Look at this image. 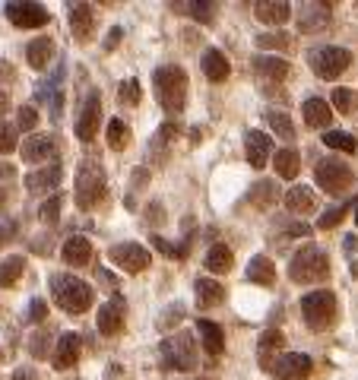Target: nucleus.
<instances>
[{
  "mask_svg": "<svg viewBox=\"0 0 358 380\" xmlns=\"http://www.w3.org/2000/svg\"><path fill=\"white\" fill-rule=\"evenodd\" d=\"M45 317H48V304H45L42 298H32V304H29V320H32V324H45Z\"/></svg>",
  "mask_w": 358,
  "mask_h": 380,
  "instance_id": "8fccbe9b",
  "label": "nucleus"
},
{
  "mask_svg": "<svg viewBox=\"0 0 358 380\" xmlns=\"http://www.w3.org/2000/svg\"><path fill=\"white\" fill-rule=\"evenodd\" d=\"M301 114H304V127H311V130H327L333 121V111L324 98H308L301 105Z\"/></svg>",
  "mask_w": 358,
  "mask_h": 380,
  "instance_id": "412c9836",
  "label": "nucleus"
},
{
  "mask_svg": "<svg viewBox=\"0 0 358 380\" xmlns=\"http://www.w3.org/2000/svg\"><path fill=\"white\" fill-rule=\"evenodd\" d=\"M244 155H248V165L254 168V172L267 168L269 155H273V139L263 130H248L244 133Z\"/></svg>",
  "mask_w": 358,
  "mask_h": 380,
  "instance_id": "4468645a",
  "label": "nucleus"
},
{
  "mask_svg": "<svg viewBox=\"0 0 358 380\" xmlns=\"http://www.w3.org/2000/svg\"><path fill=\"white\" fill-rule=\"evenodd\" d=\"M324 146L327 149H336V152H355L358 149L355 137L345 133V130H327L324 133Z\"/></svg>",
  "mask_w": 358,
  "mask_h": 380,
  "instance_id": "58836bf2",
  "label": "nucleus"
},
{
  "mask_svg": "<svg viewBox=\"0 0 358 380\" xmlns=\"http://www.w3.org/2000/svg\"><path fill=\"white\" fill-rule=\"evenodd\" d=\"M203 73H207L209 83H222L232 73V63H228V57L219 48H209V51H203Z\"/></svg>",
  "mask_w": 358,
  "mask_h": 380,
  "instance_id": "5701e85b",
  "label": "nucleus"
},
{
  "mask_svg": "<svg viewBox=\"0 0 358 380\" xmlns=\"http://www.w3.org/2000/svg\"><path fill=\"white\" fill-rule=\"evenodd\" d=\"M345 213H349V206H333V209H327L324 215H320V219H317V228H320V231H330V228H336L339 222L345 219Z\"/></svg>",
  "mask_w": 358,
  "mask_h": 380,
  "instance_id": "a18cd8bd",
  "label": "nucleus"
},
{
  "mask_svg": "<svg viewBox=\"0 0 358 380\" xmlns=\"http://www.w3.org/2000/svg\"><path fill=\"white\" fill-rule=\"evenodd\" d=\"M13 380H38V377H35V371H29V367H20V371L13 374Z\"/></svg>",
  "mask_w": 358,
  "mask_h": 380,
  "instance_id": "5fc2aeb1",
  "label": "nucleus"
},
{
  "mask_svg": "<svg viewBox=\"0 0 358 380\" xmlns=\"http://www.w3.org/2000/svg\"><path fill=\"white\" fill-rule=\"evenodd\" d=\"M248 279H251V282H257V285H273V282H276V266H273V260H269V257H263V254L251 257V263H248Z\"/></svg>",
  "mask_w": 358,
  "mask_h": 380,
  "instance_id": "7c9ffc66",
  "label": "nucleus"
},
{
  "mask_svg": "<svg viewBox=\"0 0 358 380\" xmlns=\"http://www.w3.org/2000/svg\"><path fill=\"white\" fill-rule=\"evenodd\" d=\"M172 137H178V127H174V124H162V127H158V133L152 137V143H149L152 162H165L168 159V146H172Z\"/></svg>",
  "mask_w": 358,
  "mask_h": 380,
  "instance_id": "473e14b6",
  "label": "nucleus"
},
{
  "mask_svg": "<svg viewBox=\"0 0 358 380\" xmlns=\"http://www.w3.org/2000/svg\"><path fill=\"white\" fill-rule=\"evenodd\" d=\"M61 174H64V168L57 165V162H51V165L38 168V172H29V174H26V187L32 190V194H45V190H54V187L61 184Z\"/></svg>",
  "mask_w": 358,
  "mask_h": 380,
  "instance_id": "aec40b11",
  "label": "nucleus"
},
{
  "mask_svg": "<svg viewBox=\"0 0 358 380\" xmlns=\"http://www.w3.org/2000/svg\"><path fill=\"white\" fill-rule=\"evenodd\" d=\"M124 317H127V304L121 295H114L108 304H102L98 307V333L102 336H117V333L124 330Z\"/></svg>",
  "mask_w": 358,
  "mask_h": 380,
  "instance_id": "ddd939ff",
  "label": "nucleus"
},
{
  "mask_svg": "<svg viewBox=\"0 0 358 380\" xmlns=\"http://www.w3.org/2000/svg\"><path fill=\"white\" fill-rule=\"evenodd\" d=\"M108 260L114 263L121 273H130V276H137V273H143L146 266L152 263V254L143 248V244L124 241V244H114V248L108 250Z\"/></svg>",
  "mask_w": 358,
  "mask_h": 380,
  "instance_id": "1a4fd4ad",
  "label": "nucleus"
},
{
  "mask_svg": "<svg viewBox=\"0 0 358 380\" xmlns=\"http://www.w3.org/2000/svg\"><path fill=\"white\" fill-rule=\"evenodd\" d=\"M352 213H355V225H358V200H355V206H352Z\"/></svg>",
  "mask_w": 358,
  "mask_h": 380,
  "instance_id": "bf43d9fd",
  "label": "nucleus"
},
{
  "mask_svg": "<svg viewBox=\"0 0 358 380\" xmlns=\"http://www.w3.org/2000/svg\"><path fill=\"white\" fill-rule=\"evenodd\" d=\"M51 54H54V42H51L48 35H42V38H32L26 48V61L32 70H45L51 63Z\"/></svg>",
  "mask_w": 358,
  "mask_h": 380,
  "instance_id": "bb28decb",
  "label": "nucleus"
},
{
  "mask_svg": "<svg viewBox=\"0 0 358 380\" xmlns=\"http://www.w3.org/2000/svg\"><path fill=\"white\" fill-rule=\"evenodd\" d=\"M70 32L80 45H86L96 32V13H92L89 3H73L70 7Z\"/></svg>",
  "mask_w": 358,
  "mask_h": 380,
  "instance_id": "a211bd4d",
  "label": "nucleus"
},
{
  "mask_svg": "<svg viewBox=\"0 0 358 380\" xmlns=\"http://www.w3.org/2000/svg\"><path fill=\"white\" fill-rule=\"evenodd\" d=\"M172 10H181V13L193 16L200 22H213V3H200V0H181V3H172Z\"/></svg>",
  "mask_w": 358,
  "mask_h": 380,
  "instance_id": "c9c22d12",
  "label": "nucleus"
},
{
  "mask_svg": "<svg viewBox=\"0 0 358 380\" xmlns=\"http://www.w3.org/2000/svg\"><path fill=\"white\" fill-rule=\"evenodd\" d=\"M193 289H197V304H200V311H209V307H219L222 301H225V289H222L216 279H197L193 282Z\"/></svg>",
  "mask_w": 358,
  "mask_h": 380,
  "instance_id": "b1692460",
  "label": "nucleus"
},
{
  "mask_svg": "<svg viewBox=\"0 0 358 380\" xmlns=\"http://www.w3.org/2000/svg\"><path fill=\"white\" fill-rule=\"evenodd\" d=\"M330 102H333V108H336L339 114H345V118H355L358 114V98H355V92L352 89H333Z\"/></svg>",
  "mask_w": 358,
  "mask_h": 380,
  "instance_id": "e433bc0d",
  "label": "nucleus"
},
{
  "mask_svg": "<svg viewBox=\"0 0 358 380\" xmlns=\"http://www.w3.org/2000/svg\"><path fill=\"white\" fill-rule=\"evenodd\" d=\"M197 336H200L203 349H207L209 355H222V349H225V333H222L219 324H213V320H197Z\"/></svg>",
  "mask_w": 358,
  "mask_h": 380,
  "instance_id": "393cba45",
  "label": "nucleus"
},
{
  "mask_svg": "<svg viewBox=\"0 0 358 380\" xmlns=\"http://www.w3.org/2000/svg\"><path fill=\"white\" fill-rule=\"evenodd\" d=\"M276 197H279V194H276V184H273V181H260V184L254 187L251 200H254L257 206H269V203H273Z\"/></svg>",
  "mask_w": 358,
  "mask_h": 380,
  "instance_id": "de8ad7c7",
  "label": "nucleus"
},
{
  "mask_svg": "<svg viewBox=\"0 0 358 380\" xmlns=\"http://www.w3.org/2000/svg\"><path fill=\"white\" fill-rule=\"evenodd\" d=\"M10 111V96H7V89H0V114H7Z\"/></svg>",
  "mask_w": 358,
  "mask_h": 380,
  "instance_id": "6e6d98bb",
  "label": "nucleus"
},
{
  "mask_svg": "<svg viewBox=\"0 0 358 380\" xmlns=\"http://www.w3.org/2000/svg\"><path fill=\"white\" fill-rule=\"evenodd\" d=\"M35 124H38V111L32 108V105H22L20 108V118H16V130H35Z\"/></svg>",
  "mask_w": 358,
  "mask_h": 380,
  "instance_id": "09e8293b",
  "label": "nucleus"
},
{
  "mask_svg": "<svg viewBox=\"0 0 358 380\" xmlns=\"http://www.w3.org/2000/svg\"><path fill=\"white\" fill-rule=\"evenodd\" d=\"M181 317H184V307H181V304H172V307L165 311V317L158 320V326H162V330H168V326H174V320L181 324Z\"/></svg>",
  "mask_w": 358,
  "mask_h": 380,
  "instance_id": "3c124183",
  "label": "nucleus"
},
{
  "mask_svg": "<svg viewBox=\"0 0 358 380\" xmlns=\"http://www.w3.org/2000/svg\"><path fill=\"white\" fill-rule=\"evenodd\" d=\"M152 248L162 250V254L172 257V260H184V257H187V244H172V241H165L162 235H152Z\"/></svg>",
  "mask_w": 358,
  "mask_h": 380,
  "instance_id": "c03bdc74",
  "label": "nucleus"
},
{
  "mask_svg": "<svg viewBox=\"0 0 358 380\" xmlns=\"http://www.w3.org/2000/svg\"><path fill=\"white\" fill-rule=\"evenodd\" d=\"M80 355H83V336H80V333H64L61 342L54 346L51 361H54L57 371H70V367H76Z\"/></svg>",
  "mask_w": 358,
  "mask_h": 380,
  "instance_id": "2eb2a0df",
  "label": "nucleus"
},
{
  "mask_svg": "<svg viewBox=\"0 0 358 380\" xmlns=\"http://www.w3.org/2000/svg\"><path fill=\"white\" fill-rule=\"evenodd\" d=\"M301 317L314 333L330 330L333 320H336V295H333L330 289L308 291V295L301 298Z\"/></svg>",
  "mask_w": 358,
  "mask_h": 380,
  "instance_id": "39448f33",
  "label": "nucleus"
},
{
  "mask_svg": "<svg viewBox=\"0 0 358 380\" xmlns=\"http://www.w3.org/2000/svg\"><path fill=\"white\" fill-rule=\"evenodd\" d=\"M92 260V244L83 235H73L64 241V263L67 266H86Z\"/></svg>",
  "mask_w": 358,
  "mask_h": 380,
  "instance_id": "a878e982",
  "label": "nucleus"
},
{
  "mask_svg": "<svg viewBox=\"0 0 358 380\" xmlns=\"http://www.w3.org/2000/svg\"><path fill=\"white\" fill-rule=\"evenodd\" d=\"M352 250H358V238L355 235L345 238V254H352Z\"/></svg>",
  "mask_w": 358,
  "mask_h": 380,
  "instance_id": "13d9d810",
  "label": "nucleus"
},
{
  "mask_svg": "<svg viewBox=\"0 0 358 380\" xmlns=\"http://www.w3.org/2000/svg\"><path fill=\"white\" fill-rule=\"evenodd\" d=\"M314 181H317V187H324L327 194L339 197L343 190H349V187H352L355 174H352V168L345 165L343 159H333V155H330V159H320V162H317Z\"/></svg>",
  "mask_w": 358,
  "mask_h": 380,
  "instance_id": "0eeeda50",
  "label": "nucleus"
},
{
  "mask_svg": "<svg viewBox=\"0 0 358 380\" xmlns=\"http://www.w3.org/2000/svg\"><path fill=\"white\" fill-rule=\"evenodd\" d=\"M105 137H108V146L114 152H121L127 146V139H130V130H127V124L121 118H111L108 121V130H105Z\"/></svg>",
  "mask_w": 358,
  "mask_h": 380,
  "instance_id": "4c0bfd02",
  "label": "nucleus"
},
{
  "mask_svg": "<svg viewBox=\"0 0 358 380\" xmlns=\"http://www.w3.org/2000/svg\"><path fill=\"white\" fill-rule=\"evenodd\" d=\"M283 346H285V336L279 330H267L260 336V346H257V358H260V367L273 371V365L279 361L283 355Z\"/></svg>",
  "mask_w": 358,
  "mask_h": 380,
  "instance_id": "6ab92c4d",
  "label": "nucleus"
},
{
  "mask_svg": "<svg viewBox=\"0 0 358 380\" xmlns=\"http://www.w3.org/2000/svg\"><path fill=\"white\" fill-rule=\"evenodd\" d=\"M254 73L263 76V79H269V83H279V79H285V73H289V61L285 57H254Z\"/></svg>",
  "mask_w": 358,
  "mask_h": 380,
  "instance_id": "cd10ccee",
  "label": "nucleus"
},
{
  "mask_svg": "<svg viewBox=\"0 0 358 380\" xmlns=\"http://www.w3.org/2000/svg\"><path fill=\"white\" fill-rule=\"evenodd\" d=\"M51 295H54L57 307L67 314H86L92 307V301H96L92 285L83 282V279H76V276H67V273L51 276Z\"/></svg>",
  "mask_w": 358,
  "mask_h": 380,
  "instance_id": "f03ea898",
  "label": "nucleus"
},
{
  "mask_svg": "<svg viewBox=\"0 0 358 380\" xmlns=\"http://www.w3.org/2000/svg\"><path fill=\"white\" fill-rule=\"evenodd\" d=\"M121 35H124V29H121V26H114V29H111V32H108V42H105V48H117V42H121Z\"/></svg>",
  "mask_w": 358,
  "mask_h": 380,
  "instance_id": "603ef678",
  "label": "nucleus"
},
{
  "mask_svg": "<svg viewBox=\"0 0 358 380\" xmlns=\"http://www.w3.org/2000/svg\"><path fill=\"white\" fill-rule=\"evenodd\" d=\"M276 380H308L311 374V358L304 352H285L273 365Z\"/></svg>",
  "mask_w": 358,
  "mask_h": 380,
  "instance_id": "dca6fc26",
  "label": "nucleus"
},
{
  "mask_svg": "<svg viewBox=\"0 0 358 380\" xmlns=\"http://www.w3.org/2000/svg\"><path fill=\"white\" fill-rule=\"evenodd\" d=\"M13 165H7V162H0V178H3V181H7V178H13Z\"/></svg>",
  "mask_w": 358,
  "mask_h": 380,
  "instance_id": "4d7b16f0",
  "label": "nucleus"
},
{
  "mask_svg": "<svg viewBox=\"0 0 358 380\" xmlns=\"http://www.w3.org/2000/svg\"><path fill=\"white\" fill-rule=\"evenodd\" d=\"M98 124H102V96H98V92H89L83 111H80V118H76V137L83 139V143L96 139Z\"/></svg>",
  "mask_w": 358,
  "mask_h": 380,
  "instance_id": "f8f14e48",
  "label": "nucleus"
},
{
  "mask_svg": "<svg viewBox=\"0 0 358 380\" xmlns=\"http://www.w3.org/2000/svg\"><path fill=\"white\" fill-rule=\"evenodd\" d=\"M22 273H26V257L22 254H10L7 260H0V289H13Z\"/></svg>",
  "mask_w": 358,
  "mask_h": 380,
  "instance_id": "c756f323",
  "label": "nucleus"
},
{
  "mask_svg": "<svg viewBox=\"0 0 358 380\" xmlns=\"http://www.w3.org/2000/svg\"><path fill=\"white\" fill-rule=\"evenodd\" d=\"M285 206L292 209V213H298V215H304V213H314V206H317V200H314V190L311 187H292V190H285Z\"/></svg>",
  "mask_w": 358,
  "mask_h": 380,
  "instance_id": "c85d7f7f",
  "label": "nucleus"
},
{
  "mask_svg": "<svg viewBox=\"0 0 358 380\" xmlns=\"http://www.w3.org/2000/svg\"><path fill=\"white\" fill-rule=\"evenodd\" d=\"M162 371H193L197 367V342L191 333H174L158 346Z\"/></svg>",
  "mask_w": 358,
  "mask_h": 380,
  "instance_id": "20e7f679",
  "label": "nucleus"
},
{
  "mask_svg": "<svg viewBox=\"0 0 358 380\" xmlns=\"http://www.w3.org/2000/svg\"><path fill=\"white\" fill-rule=\"evenodd\" d=\"M117 98L121 105H140V79H124V83L117 86Z\"/></svg>",
  "mask_w": 358,
  "mask_h": 380,
  "instance_id": "49530a36",
  "label": "nucleus"
},
{
  "mask_svg": "<svg viewBox=\"0 0 358 380\" xmlns=\"http://www.w3.org/2000/svg\"><path fill=\"white\" fill-rule=\"evenodd\" d=\"M308 63L320 79H336V76H343L345 70H349L352 51L336 48V45H320V48H314L308 54Z\"/></svg>",
  "mask_w": 358,
  "mask_h": 380,
  "instance_id": "423d86ee",
  "label": "nucleus"
},
{
  "mask_svg": "<svg viewBox=\"0 0 358 380\" xmlns=\"http://www.w3.org/2000/svg\"><path fill=\"white\" fill-rule=\"evenodd\" d=\"M333 20V3H324V0H311L304 3L301 13H298V32L304 35H317L324 32Z\"/></svg>",
  "mask_w": 358,
  "mask_h": 380,
  "instance_id": "9b49d317",
  "label": "nucleus"
},
{
  "mask_svg": "<svg viewBox=\"0 0 358 380\" xmlns=\"http://www.w3.org/2000/svg\"><path fill=\"white\" fill-rule=\"evenodd\" d=\"M38 219H42L45 225H57V222H61V194H54L51 200L42 203V209H38Z\"/></svg>",
  "mask_w": 358,
  "mask_h": 380,
  "instance_id": "37998d69",
  "label": "nucleus"
},
{
  "mask_svg": "<svg viewBox=\"0 0 358 380\" xmlns=\"http://www.w3.org/2000/svg\"><path fill=\"white\" fill-rule=\"evenodd\" d=\"M51 336L45 330H38V333H32V336H29V352L35 355V358H51Z\"/></svg>",
  "mask_w": 358,
  "mask_h": 380,
  "instance_id": "79ce46f5",
  "label": "nucleus"
},
{
  "mask_svg": "<svg viewBox=\"0 0 358 380\" xmlns=\"http://www.w3.org/2000/svg\"><path fill=\"white\" fill-rule=\"evenodd\" d=\"M20 130H16V124H10V121L0 118V155H10V152L20 149Z\"/></svg>",
  "mask_w": 358,
  "mask_h": 380,
  "instance_id": "ea45409f",
  "label": "nucleus"
},
{
  "mask_svg": "<svg viewBox=\"0 0 358 380\" xmlns=\"http://www.w3.org/2000/svg\"><path fill=\"white\" fill-rule=\"evenodd\" d=\"M105 197V174L96 162H86L76 174V206L80 209H92L98 200Z\"/></svg>",
  "mask_w": 358,
  "mask_h": 380,
  "instance_id": "6e6552de",
  "label": "nucleus"
},
{
  "mask_svg": "<svg viewBox=\"0 0 358 380\" xmlns=\"http://www.w3.org/2000/svg\"><path fill=\"white\" fill-rule=\"evenodd\" d=\"M146 219L156 222V225H158V222L165 219V215H162V206H158V203H156V206H146Z\"/></svg>",
  "mask_w": 358,
  "mask_h": 380,
  "instance_id": "864d4df0",
  "label": "nucleus"
},
{
  "mask_svg": "<svg viewBox=\"0 0 358 380\" xmlns=\"http://www.w3.org/2000/svg\"><path fill=\"white\" fill-rule=\"evenodd\" d=\"M267 124H269V130H273L279 139H295V124H292V118L285 114V111L269 108L267 111Z\"/></svg>",
  "mask_w": 358,
  "mask_h": 380,
  "instance_id": "72a5a7b5",
  "label": "nucleus"
},
{
  "mask_svg": "<svg viewBox=\"0 0 358 380\" xmlns=\"http://www.w3.org/2000/svg\"><path fill=\"white\" fill-rule=\"evenodd\" d=\"M20 152H22V159H26L29 165L48 162L57 152V137H51V133H35V137H29L26 143L20 146Z\"/></svg>",
  "mask_w": 358,
  "mask_h": 380,
  "instance_id": "f3484780",
  "label": "nucleus"
},
{
  "mask_svg": "<svg viewBox=\"0 0 358 380\" xmlns=\"http://www.w3.org/2000/svg\"><path fill=\"white\" fill-rule=\"evenodd\" d=\"M152 86H156V98L168 114H181L187 105V73L178 63H162L152 70Z\"/></svg>",
  "mask_w": 358,
  "mask_h": 380,
  "instance_id": "f257e3e1",
  "label": "nucleus"
},
{
  "mask_svg": "<svg viewBox=\"0 0 358 380\" xmlns=\"http://www.w3.org/2000/svg\"><path fill=\"white\" fill-rule=\"evenodd\" d=\"M289 279L298 285H314L330 279V257L317 244H304L289 263Z\"/></svg>",
  "mask_w": 358,
  "mask_h": 380,
  "instance_id": "7ed1b4c3",
  "label": "nucleus"
},
{
  "mask_svg": "<svg viewBox=\"0 0 358 380\" xmlns=\"http://www.w3.org/2000/svg\"><path fill=\"white\" fill-rule=\"evenodd\" d=\"M254 16L267 26H283L292 16V7L285 0H260V3H254Z\"/></svg>",
  "mask_w": 358,
  "mask_h": 380,
  "instance_id": "4be33fe9",
  "label": "nucleus"
},
{
  "mask_svg": "<svg viewBox=\"0 0 358 380\" xmlns=\"http://www.w3.org/2000/svg\"><path fill=\"white\" fill-rule=\"evenodd\" d=\"M273 168H276V174H279L283 181H295L298 168H301V159H298L295 149H279L273 155Z\"/></svg>",
  "mask_w": 358,
  "mask_h": 380,
  "instance_id": "2f4dec72",
  "label": "nucleus"
},
{
  "mask_svg": "<svg viewBox=\"0 0 358 380\" xmlns=\"http://www.w3.org/2000/svg\"><path fill=\"white\" fill-rule=\"evenodd\" d=\"M7 20L13 22L16 29H42L51 22V13L42 7V3H22V0H10L3 7Z\"/></svg>",
  "mask_w": 358,
  "mask_h": 380,
  "instance_id": "9d476101",
  "label": "nucleus"
},
{
  "mask_svg": "<svg viewBox=\"0 0 358 380\" xmlns=\"http://www.w3.org/2000/svg\"><path fill=\"white\" fill-rule=\"evenodd\" d=\"M234 263V254L232 248H225V244H213L207 254V270L209 273H228Z\"/></svg>",
  "mask_w": 358,
  "mask_h": 380,
  "instance_id": "f704fd0d",
  "label": "nucleus"
},
{
  "mask_svg": "<svg viewBox=\"0 0 358 380\" xmlns=\"http://www.w3.org/2000/svg\"><path fill=\"white\" fill-rule=\"evenodd\" d=\"M254 42H257V48H279V51H285L292 45V38L285 32H263V35H257Z\"/></svg>",
  "mask_w": 358,
  "mask_h": 380,
  "instance_id": "a19ab883",
  "label": "nucleus"
}]
</instances>
